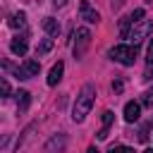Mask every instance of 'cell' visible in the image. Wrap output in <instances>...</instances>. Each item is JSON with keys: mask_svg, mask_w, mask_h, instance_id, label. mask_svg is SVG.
I'll return each instance as SVG.
<instances>
[{"mask_svg": "<svg viewBox=\"0 0 153 153\" xmlns=\"http://www.w3.org/2000/svg\"><path fill=\"white\" fill-rule=\"evenodd\" d=\"M93 100H96V86H93V84H86V86L79 91L76 100H74L72 120H74V122H84L86 115H88V110H91V105H93Z\"/></svg>", "mask_w": 153, "mask_h": 153, "instance_id": "cell-1", "label": "cell"}, {"mask_svg": "<svg viewBox=\"0 0 153 153\" xmlns=\"http://www.w3.org/2000/svg\"><path fill=\"white\" fill-rule=\"evenodd\" d=\"M108 55H110L115 62H120V65H124V67H131L134 60H136V45H124V43H120V45L110 48Z\"/></svg>", "mask_w": 153, "mask_h": 153, "instance_id": "cell-2", "label": "cell"}, {"mask_svg": "<svg viewBox=\"0 0 153 153\" xmlns=\"http://www.w3.org/2000/svg\"><path fill=\"white\" fill-rule=\"evenodd\" d=\"M74 38H76L74 41V60H79V57L86 55V48L91 45V31L86 26H81V29H76Z\"/></svg>", "mask_w": 153, "mask_h": 153, "instance_id": "cell-3", "label": "cell"}, {"mask_svg": "<svg viewBox=\"0 0 153 153\" xmlns=\"http://www.w3.org/2000/svg\"><path fill=\"white\" fill-rule=\"evenodd\" d=\"M148 33H151V22L148 19H141V22H136L134 26H131V31H129V41L134 43V45H139L143 38H148Z\"/></svg>", "mask_w": 153, "mask_h": 153, "instance_id": "cell-4", "label": "cell"}, {"mask_svg": "<svg viewBox=\"0 0 153 153\" xmlns=\"http://www.w3.org/2000/svg\"><path fill=\"white\" fill-rule=\"evenodd\" d=\"M38 72H41V62H38V60H26L22 67L14 69V76H19V79H31V76H36Z\"/></svg>", "mask_w": 153, "mask_h": 153, "instance_id": "cell-5", "label": "cell"}, {"mask_svg": "<svg viewBox=\"0 0 153 153\" xmlns=\"http://www.w3.org/2000/svg\"><path fill=\"white\" fill-rule=\"evenodd\" d=\"M79 17H81L84 22H88V24H98V22H100V14L91 7L88 0H81V2H79Z\"/></svg>", "mask_w": 153, "mask_h": 153, "instance_id": "cell-6", "label": "cell"}, {"mask_svg": "<svg viewBox=\"0 0 153 153\" xmlns=\"http://www.w3.org/2000/svg\"><path fill=\"white\" fill-rule=\"evenodd\" d=\"M65 146H67V136H65V134H57V136H53V139L45 143L43 153H62Z\"/></svg>", "mask_w": 153, "mask_h": 153, "instance_id": "cell-7", "label": "cell"}, {"mask_svg": "<svg viewBox=\"0 0 153 153\" xmlns=\"http://www.w3.org/2000/svg\"><path fill=\"white\" fill-rule=\"evenodd\" d=\"M141 103H136V100H129L127 105H124V120L131 124V122H136L139 117H141Z\"/></svg>", "mask_w": 153, "mask_h": 153, "instance_id": "cell-8", "label": "cell"}, {"mask_svg": "<svg viewBox=\"0 0 153 153\" xmlns=\"http://www.w3.org/2000/svg\"><path fill=\"white\" fill-rule=\"evenodd\" d=\"M112 120H115L112 110H105V112H103V127H100V131H98V139H100V141H105V139L110 136V127H112Z\"/></svg>", "mask_w": 153, "mask_h": 153, "instance_id": "cell-9", "label": "cell"}, {"mask_svg": "<svg viewBox=\"0 0 153 153\" xmlns=\"http://www.w3.org/2000/svg\"><path fill=\"white\" fill-rule=\"evenodd\" d=\"M26 48H29V45H26V36H14L12 43H10V50H12L14 55H19V57L26 53Z\"/></svg>", "mask_w": 153, "mask_h": 153, "instance_id": "cell-10", "label": "cell"}, {"mask_svg": "<svg viewBox=\"0 0 153 153\" xmlns=\"http://www.w3.org/2000/svg\"><path fill=\"white\" fill-rule=\"evenodd\" d=\"M62 72H65V65H62V62H55V65L50 67V72H48V86H55V84L62 79Z\"/></svg>", "mask_w": 153, "mask_h": 153, "instance_id": "cell-11", "label": "cell"}, {"mask_svg": "<svg viewBox=\"0 0 153 153\" xmlns=\"http://www.w3.org/2000/svg\"><path fill=\"white\" fill-rule=\"evenodd\" d=\"M29 105H31V93H29V91H19V93H17V112L24 115V112L29 110Z\"/></svg>", "mask_w": 153, "mask_h": 153, "instance_id": "cell-12", "label": "cell"}, {"mask_svg": "<svg viewBox=\"0 0 153 153\" xmlns=\"http://www.w3.org/2000/svg\"><path fill=\"white\" fill-rule=\"evenodd\" d=\"M43 29H45V33H48V36H53V38H57V36H60V22H57V19H53V17H45V19H43Z\"/></svg>", "mask_w": 153, "mask_h": 153, "instance_id": "cell-13", "label": "cell"}, {"mask_svg": "<svg viewBox=\"0 0 153 153\" xmlns=\"http://www.w3.org/2000/svg\"><path fill=\"white\" fill-rule=\"evenodd\" d=\"M7 24H10L12 29H24V26H26V14H24V12H17V14H12Z\"/></svg>", "mask_w": 153, "mask_h": 153, "instance_id": "cell-14", "label": "cell"}, {"mask_svg": "<svg viewBox=\"0 0 153 153\" xmlns=\"http://www.w3.org/2000/svg\"><path fill=\"white\" fill-rule=\"evenodd\" d=\"M50 48H53V36H48V38H43L38 45H36V57H43L45 53H50Z\"/></svg>", "mask_w": 153, "mask_h": 153, "instance_id": "cell-15", "label": "cell"}, {"mask_svg": "<svg viewBox=\"0 0 153 153\" xmlns=\"http://www.w3.org/2000/svg\"><path fill=\"white\" fill-rule=\"evenodd\" d=\"M33 129H36V124H29V127H26V129L22 131V139H19V143H17V153H19V151H22V148L26 146V141H29V139L33 136Z\"/></svg>", "mask_w": 153, "mask_h": 153, "instance_id": "cell-16", "label": "cell"}, {"mask_svg": "<svg viewBox=\"0 0 153 153\" xmlns=\"http://www.w3.org/2000/svg\"><path fill=\"white\" fill-rule=\"evenodd\" d=\"M141 105H143V108H153V88L143 91V96H141Z\"/></svg>", "mask_w": 153, "mask_h": 153, "instance_id": "cell-17", "label": "cell"}, {"mask_svg": "<svg viewBox=\"0 0 153 153\" xmlns=\"http://www.w3.org/2000/svg\"><path fill=\"white\" fill-rule=\"evenodd\" d=\"M151 127H153V120H148V122L141 127V131H139V141H146V139H148V129H151Z\"/></svg>", "mask_w": 153, "mask_h": 153, "instance_id": "cell-18", "label": "cell"}, {"mask_svg": "<svg viewBox=\"0 0 153 153\" xmlns=\"http://www.w3.org/2000/svg\"><path fill=\"white\" fill-rule=\"evenodd\" d=\"M143 14H146V12H143V10H141V7H139V10H134V12H131V14H129V19H131V22H134V24H136V22H141V19H143Z\"/></svg>", "mask_w": 153, "mask_h": 153, "instance_id": "cell-19", "label": "cell"}, {"mask_svg": "<svg viewBox=\"0 0 153 153\" xmlns=\"http://www.w3.org/2000/svg\"><path fill=\"white\" fill-rule=\"evenodd\" d=\"M108 153H134V151H131L129 146H112Z\"/></svg>", "mask_w": 153, "mask_h": 153, "instance_id": "cell-20", "label": "cell"}, {"mask_svg": "<svg viewBox=\"0 0 153 153\" xmlns=\"http://www.w3.org/2000/svg\"><path fill=\"white\" fill-rule=\"evenodd\" d=\"M0 91H2V98H7V96H10V81H7V79H2V81H0Z\"/></svg>", "mask_w": 153, "mask_h": 153, "instance_id": "cell-21", "label": "cell"}, {"mask_svg": "<svg viewBox=\"0 0 153 153\" xmlns=\"http://www.w3.org/2000/svg\"><path fill=\"white\" fill-rule=\"evenodd\" d=\"M146 60H148V65H153V38L148 41V48H146Z\"/></svg>", "mask_w": 153, "mask_h": 153, "instance_id": "cell-22", "label": "cell"}, {"mask_svg": "<svg viewBox=\"0 0 153 153\" xmlns=\"http://www.w3.org/2000/svg\"><path fill=\"white\" fill-rule=\"evenodd\" d=\"M122 88H124V81H122V79H115V81H112V91H115V93H122Z\"/></svg>", "mask_w": 153, "mask_h": 153, "instance_id": "cell-23", "label": "cell"}, {"mask_svg": "<svg viewBox=\"0 0 153 153\" xmlns=\"http://www.w3.org/2000/svg\"><path fill=\"white\" fill-rule=\"evenodd\" d=\"M127 0H110V5H112V10H122V5H124Z\"/></svg>", "mask_w": 153, "mask_h": 153, "instance_id": "cell-24", "label": "cell"}, {"mask_svg": "<svg viewBox=\"0 0 153 153\" xmlns=\"http://www.w3.org/2000/svg\"><path fill=\"white\" fill-rule=\"evenodd\" d=\"M53 5H55V7H65V5H67V0H53Z\"/></svg>", "mask_w": 153, "mask_h": 153, "instance_id": "cell-25", "label": "cell"}, {"mask_svg": "<svg viewBox=\"0 0 153 153\" xmlns=\"http://www.w3.org/2000/svg\"><path fill=\"white\" fill-rule=\"evenodd\" d=\"M86 153H98V148H96V146H88V148H86Z\"/></svg>", "mask_w": 153, "mask_h": 153, "instance_id": "cell-26", "label": "cell"}, {"mask_svg": "<svg viewBox=\"0 0 153 153\" xmlns=\"http://www.w3.org/2000/svg\"><path fill=\"white\" fill-rule=\"evenodd\" d=\"M143 153H153V148H148V151H143Z\"/></svg>", "mask_w": 153, "mask_h": 153, "instance_id": "cell-27", "label": "cell"}]
</instances>
